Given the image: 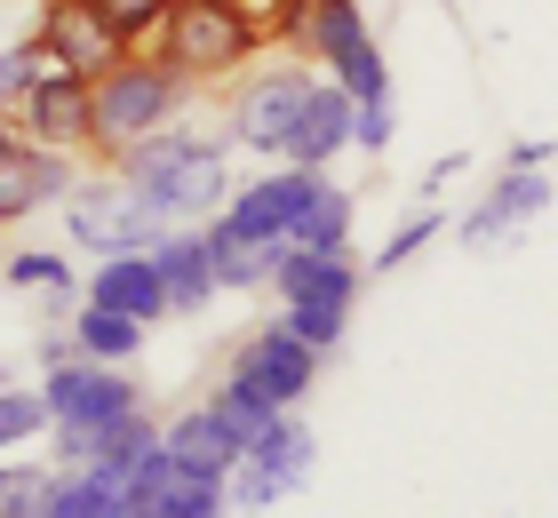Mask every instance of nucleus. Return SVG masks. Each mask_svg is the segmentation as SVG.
Wrapping results in <instances>:
<instances>
[{"mask_svg":"<svg viewBox=\"0 0 558 518\" xmlns=\"http://www.w3.org/2000/svg\"><path fill=\"white\" fill-rule=\"evenodd\" d=\"M439 231H447V224L430 216V207H423V216H408V224H399V231H391L384 248H375V272H399V264H408V255H423L430 240H439Z\"/></svg>","mask_w":558,"mask_h":518,"instance_id":"nucleus-30","label":"nucleus"},{"mask_svg":"<svg viewBox=\"0 0 558 518\" xmlns=\"http://www.w3.org/2000/svg\"><path fill=\"white\" fill-rule=\"evenodd\" d=\"M40 431H48L40 391H9V383H0V447H24V438H40Z\"/></svg>","mask_w":558,"mask_h":518,"instance_id":"nucleus-29","label":"nucleus"},{"mask_svg":"<svg viewBox=\"0 0 558 518\" xmlns=\"http://www.w3.org/2000/svg\"><path fill=\"white\" fill-rule=\"evenodd\" d=\"M9 120H16V136H24V144L88 152V81H81V72L40 64V72H33V88L9 104Z\"/></svg>","mask_w":558,"mask_h":518,"instance_id":"nucleus-7","label":"nucleus"},{"mask_svg":"<svg viewBox=\"0 0 558 518\" xmlns=\"http://www.w3.org/2000/svg\"><path fill=\"white\" fill-rule=\"evenodd\" d=\"M120 184H136L144 207L160 216L168 231L175 224H208L223 200H232V152H192V160H160L144 176H120Z\"/></svg>","mask_w":558,"mask_h":518,"instance_id":"nucleus-6","label":"nucleus"},{"mask_svg":"<svg viewBox=\"0 0 558 518\" xmlns=\"http://www.w3.org/2000/svg\"><path fill=\"white\" fill-rule=\"evenodd\" d=\"M160 455H168L184 479H216V486H223V471L240 462V438L216 423L208 399H199V407H184V414H168V423H160Z\"/></svg>","mask_w":558,"mask_h":518,"instance_id":"nucleus-17","label":"nucleus"},{"mask_svg":"<svg viewBox=\"0 0 558 518\" xmlns=\"http://www.w3.org/2000/svg\"><path fill=\"white\" fill-rule=\"evenodd\" d=\"M391 136H399L391 96H384V104H351V144H360V152H375V160H384V152H391Z\"/></svg>","mask_w":558,"mask_h":518,"instance_id":"nucleus-31","label":"nucleus"},{"mask_svg":"<svg viewBox=\"0 0 558 518\" xmlns=\"http://www.w3.org/2000/svg\"><path fill=\"white\" fill-rule=\"evenodd\" d=\"M184 88L192 81H175L151 48H120V64H105L88 81V152L112 168L120 144H136V136H151V128L184 120Z\"/></svg>","mask_w":558,"mask_h":518,"instance_id":"nucleus-1","label":"nucleus"},{"mask_svg":"<svg viewBox=\"0 0 558 518\" xmlns=\"http://www.w3.org/2000/svg\"><path fill=\"white\" fill-rule=\"evenodd\" d=\"M543 207H550L543 168H502V176H495V192L478 200V207H471V216L454 224V231H463V248H495V240H511L519 224H535Z\"/></svg>","mask_w":558,"mask_h":518,"instance_id":"nucleus-15","label":"nucleus"},{"mask_svg":"<svg viewBox=\"0 0 558 518\" xmlns=\"http://www.w3.org/2000/svg\"><path fill=\"white\" fill-rule=\"evenodd\" d=\"M151 255V272H160V296H168V311H199L216 296V272H208V248H199V224H175V231H160V240L144 248Z\"/></svg>","mask_w":558,"mask_h":518,"instance_id":"nucleus-19","label":"nucleus"},{"mask_svg":"<svg viewBox=\"0 0 558 518\" xmlns=\"http://www.w3.org/2000/svg\"><path fill=\"white\" fill-rule=\"evenodd\" d=\"M64 327H72V351H81V359H105V368H129L136 344H144V327L120 320V311H105V303H81V320H64Z\"/></svg>","mask_w":558,"mask_h":518,"instance_id":"nucleus-22","label":"nucleus"},{"mask_svg":"<svg viewBox=\"0 0 558 518\" xmlns=\"http://www.w3.org/2000/svg\"><path fill=\"white\" fill-rule=\"evenodd\" d=\"M271 40V24L247 9V0H175V9L160 16V33H151L144 48L160 57L175 81H223V72H240L256 48Z\"/></svg>","mask_w":558,"mask_h":518,"instance_id":"nucleus-2","label":"nucleus"},{"mask_svg":"<svg viewBox=\"0 0 558 518\" xmlns=\"http://www.w3.org/2000/svg\"><path fill=\"white\" fill-rule=\"evenodd\" d=\"M9 288H24V296H72V264H64V255L57 248H24L16 255V264H9Z\"/></svg>","mask_w":558,"mask_h":518,"instance_id":"nucleus-28","label":"nucleus"},{"mask_svg":"<svg viewBox=\"0 0 558 518\" xmlns=\"http://www.w3.org/2000/svg\"><path fill=\"white\" fill-rule=\"evenodd\" d=\"M0 383H9V375H0Z\"/></svg>","mask_w":558,"mask_h":518,"instance_id":"nucleus-36","label":"nucleus"},{"mask_svg":"<svg viewBox=\"0 0 558 518\" xmlns=\"http://www.w3.org/2000/svg\"><path fill=\"white\" fill-rule=\"evenodd\" d=\"M312 462H319L312 423H303L295 407H279L271 423L240 447V462L223 471V503H232V510H271V503H288L295 486L312 479Z\"/></svg>","mask_w":558,"mask_h":518,"instance_id":"nucleus-4","label":"nucleus"},{"mask_svg":"<svg viewBox=\"0 0 558 518\" xmlns=\"http://www.w3.org/2000/svg\"><path fill=\"white\" fill-rule=\"evenodd\" d=\"M319 72H327V81H336L351 104H384V96H391V64H384V48H375V33L351 40L343 57H327Z\"/></svg>","mask_w":558,"mask_h":518,"instance_id":"nucleus-23","label":"nucleus"},{"mask_svg":"<svg viewBox=\"0 0 558 518\" xmlns=\"http://www.w3.org/2000/svg\"><path fill=\"white\" fill-rule=\"evenodd\" d=\"M319 176H327V168H271V176H256V184H232V200H223L216 216L232 224L240 240L279 248V240H288V224H295V207L312 200Z\"/></svg>","mask_w":558,"mask_h":518,"instance_id":"nucleus-10","label":"nucleus"},{"mask_svg":"<svg viewBox=\"0 0 558 518\" xmlns=\"http://www.w3.org/2000/svg\"><path fill=\"white\" fill-rule=\"evenodd\" d=\"M208 407H216V423H223V431H232V438H240V447H247V438H256V431L271 423V414H279V407H271L264 391H247V383H232V375H223V383H216V399H208Z\"/></svg>","mask_w":558,"mask_h":518,"instance_id":"nucleus-24","label":"nucleus"},{"mask_svg":"<svg viewBox=\"0 0 558 518\" xmlns=\"http://www.w3.org/2000/svg\"><path fill=\"white\" fill-rule=\"evenodd\" d=\"M33 359H40V375H48V368H64V359H81V351H72V327L48 320V327H40V344H33Z\"/></svg>","mask_w":558,"mask_h":518,"instance_id":"nucleus-33","label":"nucleus"},{"mask_svg":"<svg viewBox=\"0 0 558 518\" xmlns=\"http://www.w3.org/2000/svg\"><path fill=\"white\" fill-rule=\"evenodd\" d=\"M271 33L288 40L295 57L327 64V57H343L351 40H367V9H360V0H288Z\"/></svg>","mask_w":558,"mask_h":518,"instance_id":"nucleus-16","label":"nucleus"},{"mask_svg":"<svg viewBox=\"0 0 558 518\" xmlns=\"http://www.w3.org/2000/svg\"><path fill=\"white\" fill-rule=\"evenodd\" d=\"M232 383H247V391H264L271 407H295V399H312V383H319V351L312 344H295L288 327H256L247 344H232V368H223Z\"/></svg>","mask_w":558,"mask_h":518,"instance_id":"nucleus-8","label":"nucleus"},{"mask_svg":"<svg viewBox=\"0 0 558 518\" xmlns=\"http://www.w3.org/2000/svg\"><path fill=\"white\" fill-rule=\"evenodd\" d=\"M88 303H105V311H120V320H136V327L168 320V296H160L151 255H105V264L88 272Z\"/></svg>","mask_w":558,"mask_h":518,"instance_id":"nucleus-18","label":"nucleus"},{"mask_svg":"<svg viewBox=\"0 0 558 518\" xmlns=\"http://www.w3.org/2000/svg\"><path fill=\"white\" fill-rule=\"evenodd\" d=\"M40 407H48V431H57V471H81L96 431L144 407V383L129 368H105V359H64V368H48Z\"/></svg>","mask_w":558,"mask_h":518,"instance_id":"nucleus-3","label":"nucleus"},{"mask_svg":"<svg viewBox=\"0 0 558 518\" xmlns=\"http://www.w3.org/2000/svg\"><path fill=\"white\" fill-rule=\"evenodd\" d=\"M24 40H33L40 64L81 72V81H96L105 64H120V40L105 33V16H96L88 0H40V24H33Z\"/></svg>","mask_w":558,"mask_h":518,"instance_id":"nucleus-9","label":"nucleus"},{"mask_svg":"<svg viewBox=\"0 0 558 518\" xmlns=\"http://www.w3.org/2000/svg\"><path fill=\"white\" fill-rule=\"evenodd\" d=\"M454 176H463V152H447V160H430V168H423V192H439V184H454Z\"/></svg>","mask_w":558,"mask_h":518,"instance_id":"nucleus-35","label":"nucleus"},{"mask_svg":"<svg viewBox=\"0 0 558 518\" xmlns=\"http://www.w3.org/2000/svg\"><path fill=\"white\" fill-rule=\"evenodd\" d=\"M33 72H40V57H33V40H16V48H0V112L33 88Z\"/></svg>","mask_w":558,"mask_h":518,"instance_id":"nucleus-32","label":"nucleus"},{"mask_svg":"<svg viewBox=\"0 0 558 518\" xmlns=\"http://www.w3.org/2000/svg\"><path fill=\"white\" fill-rule=\"evenodd\" d=\"M303 88H312V72L303 64H279V72H256L240 96H232V136L240 152H264V160H279V136H288V120H295V104Z\"/></svg>","mask_w":558,"mask_h":518,"instance_id":"nucleus-11","label":"nucleus"},{"mask_svg":"<svg viewBox=\"0 0 558 518\" xmlns=\"http://www.w3.org/2000/svg\"><path fill=\"white\" fill-rule=\"evenodd\" d=\"M264 288H279V303H360V264L351 255H312V248H271Z\"/></svg>","mask_w":558,"mask_h":518,"instance_id":"nucleus-13","label":"nucleus"},{"mask_svg":"<svg viewBox=\"0 0 558 518\" xmlns=\"http://www.w3.org/2000/svg\"><path fill=\"white\" fill-rule=\"evenodd\" d=\"M279 327H288V335H295V344H312V351L327 359V351H336V344H343V327H351V311H336V303H288V311H279Z\"/></svg>","mask_w":558,"mask_h":518,"instance_id":"nucleus-27","label":"nucleus"},{"mask_svg":"<svg viewBox=\"0 0 558 518\" xmlns=\"http://www.w3.org/2000/svg\"><path fill=\"white\" fill-rule=\"evenodd\" d=\"M64 224H72V248H88V255H144L151 240H160V216L144 207L136 184H120V176H72V192H64Z\"/></svg>","mask_w":558,"mask_h":518,"instance_id":"nucleus-5","label":"nucleus"},{"mask_svg":"<svg viewBox=\"0 0 558 518\" xmlns=\"http://www.w3.org/2000/svg\"><path fill=\"white\" fill-rule=\"evenodd\" d=\"M343 144H351V96L336 81H312L295 120H288V136H279V168H327Z\"/></svg>","mask_w":558,"mask_h":518,"instance_id":"nucleus-12","label":"nucleus"},{"mask_svg":"<svg viewBox=\"0 0 558 518\" xmlns=\"http://www.w3.org/2000/svg\"><path fill=\"white\" fill-rule=\"evenodd\" d=\"M72 192V152H48V144H16L0 160V224H24L40 207H57Z\"/></svg>","mask_w":558,"mask_h":518,"instance_id":"nucleus-14","label":"nucleus"},{"mask_svg":"<svg viewBox=\"0 0 558 518\" xmlns=\"http://www.w3.org/2000/svg\"><path fill=\"white\" fill-rule=\"evenodd\" d=\"M96 16H105V33L120 40V48H144L151 33H160V16L175 9V0H88Z\"/></svg>","mask_w":558,"mask_h":518,"instance_id":"nucleus-25","label":"nucleus"},{"mask_svg":"<svg viewBox=\"0 0 558 518\" xmlns=\"http://www.w3.org/2000/svg\"><path fill=\"white\" fill-rule=\"evenodd\" d=\"M550 160V136H519L511 144V160H502V168H543Z\"/></svg>","mask_w":558,"mask_h":518,"instance_id":"nucleus-34","label":"nucleus"},{"mask_svg":"<svg viewBox=\"0 0 558 518\" xmlns=\"http://www.w3.org/2000/svg\"><path fill=\"white\" fill-rule=\"evenodd\" d=\"M279 248H312V255H351V192L343 184H312V200L295 207V224H288V240Z\"/></svg>","mask_w":558,"mask_h":518,"instance_id":"nucleus-20","label":"nucleus"},{"mask_svg":"<svg viewBox=\"0 0 558 518\" xmlns=\"http://www.w3.org/2000/svg\"><path fill=\"white\" fill-rule=\"evenodd\" d=\"M199 248H208V272H216V296L223 288H264V272H271V248H256V240H240L223 216H208L199 224Z\"/></svg>","mask_w":558,"mask_h":518,"instance_id":"nucleus-21","label":"nucleus"},{"mask_svg":"<svg viewBox=\"0 0 558 518\" xmlns=\"http://www.w3.org/2000/svg\"><path fill=\"white\" fill-rule=\"evenodd\" d=\"M57 462H0V518H40Z\"/></svg>","mask_w":558,"mask_h":518,"instance_id":"nucleus-26","label":"nucleus"}]
</instances>
